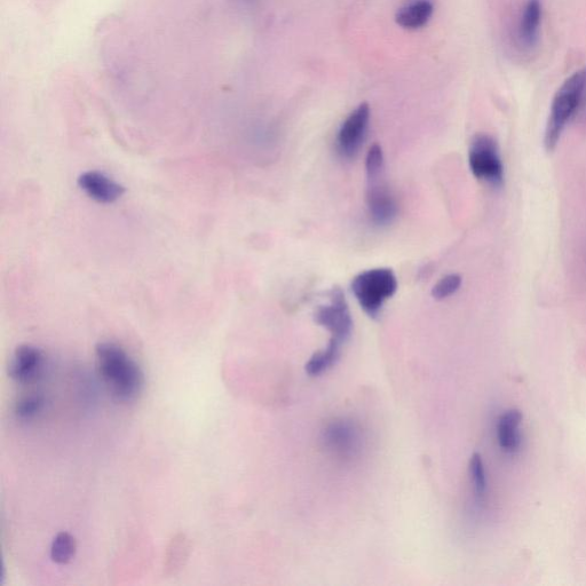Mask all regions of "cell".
Returning <instances> with one entry per match:
<instances>
[{"label":"cell","mask_w":586,"mask_h":586,"mask_svg":"<svg viewBox=\"0 0 586 586\" xmlns=\"http://www.w3.org/2000/svg\"><path fill=\"white\" fill-rule=\"evenodd\" d=\"M95 359L99 376L116 401L131 403L140 397L145 387L144 371L122 346L99 343L95 346Z\"/></svg>","instance_id":"6da1fadb"},{"label":"cell","mask_w":586,"mask_h":586,"mask_svg":"<svg viewBox=\"0 0 586 586\" xmlns=\"http://www.w3.org/2000/svg\"><path fill=\"white\" fill-rule=\"evenodd\" d=\"M583 83L584 70L582 68L567 78L554 95L544 134V146L548 152L556 149L562 132L565 131L567 124L574 120L580 106Z\"/></svg>","instance_id":"7a4b0ae2"},{"label":"cell","mask_w":586,"mask_h":586,"mask_svg":"<svg viewBox=\"0 0 586 586\" xmlns=\"http://www.w3.org/2000/svg\"><path fill=\"white\" fill-rule=\"evenodd\" d=\"M398 290L397 276L390 268H374L355 277L352 291L362 310L375 319L387 299Z\"/></svg>","instance_id":"3957f363"},{"label":"cell","mask_w":586,"mask_h":586,"mask_svg":"<svg viewBox=\"0 0 586 586\" xmlns=\"http://www.w3.org/2000/svg\"><path fill=\"white\" fill-rule=\"evenodd\" d=\"M469 163L474 177L493 187L504 182V165L497 141L489 134L474 136L469 150Z\"/></svg>","instance_id":"277c9868"},{"label":"cell","mask_w":586,"mask_h":586,"mask_svg":"<svg viewBox=\"0 0 586 586\" xmlns=\"http://www.w3.org/2000/svg\"><path fill=\"white\" fill-rule=\"evenodd\" d=\"M315 322L326 328L331 334V340L344 345L350 339L353 330V319L348 307L344 292L334 288L330 292V302L316 310Z\"/></svg>","instance_id":"5b68a950"},{"label":"cell","mask_w":586,"mask_h":586,"mask_svg":"<svg viewBox=\"0 0 586 586\" xmlns=\"http://www.w3.org/2000/svg\"><path fill=\"white\" fill-rule=\"evenodd\" d=\"M370 121V108L362 104L345 120L337 136V150L340 156L351 160L358 155L359 150L367 137Z\"/></svg>","instance_id":"8992f818"},{"label":"cell","mask_w":586,"mask_h":586,"mask_svg":"<svg viewBox=\"0 0 586 586\" xmlns=\"http://www.w3.org/2000/svg\"><path fill=\"white\" fill-rule=\"evenodd\" d=\"M45 355L41 348L33 345H20L14 351L7 367V374L15 382L27 385L35 383L41 377Z\"/></svg>","instance_id":"52a82bcc"},{"label":"cell","mask_w":586,"mask_h":586,"mask_svg":"<svg viewBox=\"0 0 586 586\" xmlns=\"http://www.w3.org/2000/svg\"><path fill=\"white\" fill-rule=\"evenodd\" d=\"M77 184L86 196L100 204H113L125 193V188L121 184L99 171L82 173Z\"/></svg>","instance_id":"ba28073f"},{"label":"cell","mask_w":586,"mask_h":586,"mask_svg":"<svg viewBox=\"0 0 586 586\" xmlns=\"http://www.w3.org/2000/svg\"><path fill=\"white\" fill-rule=\"evenodd\" d=\"M367 205L372 223L384 227L391 225L398 216L397 200L386 186L378 184V180L369 181Z\"/></svg>","instance_id":"9c48e42d"},{"label":"cell","mask_w":586,"mask_h":586,"mask_svg":"<svg viewBox=\"0 0 586 586\" xmlns=\"http://www.w3.org/2000/svg\"><path fill=\"white\" fill-rule=\"evenodd\" d=\"M521 423L522 414L517 409L505 411V413L498 418L497 422V441L498 446L508 455H516L519 453L522 438H521Z\"/></svg>","instance_id":"30bf717a"},{"label":"cell","mask_w":586,"mask_h":586,"mask_svg":"<svg viewBox=\"0 0 586 586\" xmlns=\"http://www.w3.org/2000/svg\"><path fill=\"white\" fill-rule=\"evenodd\" d=\"M542 17L541 0H528L524 12H522L518 29L519 41L525 49L530 50L537 45Z\"/></svg>","instance_id":"8fae6325"},{"label":"cell","mask_w":586,"mask_h":586,"mask_svg":"<svg viewBox=\"0 0 586 586\" xmlns=\"http://www.w3.org/2000/svg\"><path fill=\"white\" fill-rule=\"evenodd\" d=\"M326 442L340 455H352L360 445L359 434L354 426L344 422H337L328 427Z\"/></svg>","instance_id":"7c38bea8"},{"label":"cell","mask_w":586,"mask_h":586,"mask_svg":"<svg viewBox=\"0 0 586 586\" xmlns=\"http://www.w3.org/2000/svg\"><path fill=\"white\" fill-rule=\"evenodd\" d=\"M192 553V542L185 534H177L172 538L165 552L164 574L176 576L187 564Z\"/></svg>","instance_id":"4fadbf2b"},{"label":"cell","mask_w":586,"mask_h":586,"mask_svg":"<svg viewBox=\"0 0 586 586\" xmlns=\"http://www.w3.org/2000/svg\"><path fill=\"white\" fill-rule=\"evenodd\" d=\"M434 11L430 0H415L402 7L397 14L398 25L405 29H419L430 21Z\"/></svg>","instance_id":"5bb4252c"},{"label":"cell","mask_w":586,"mask_h":586,"mask_svg":"<svg viewBox=\"0 0 586 586\" xmlns=\"http://www.w3.org/2000/svg\"><path fill=\"white\" fill-rule=\"evenodd\" d=\"M342 344L330 340L323 350L316 352L310 361L306 363L307 375L312 377L320 376L335 366L342 354Z\"/></svg>","instance_id":"9a60e30c"},{"label":"cell","mask_w":586,"mask_h":586,"mask_svg":"<svg viewBox=\"0 0 586 586\" xmlns=\"http://www.w3.org/2000/svg\"><path fill=\"white\" fill-rule=\"evenodd\" d=\"M77 552L76 538L67 533L62 532L54 537L51 545V559L55 564L68 565L74 560Z\"/></svg>","instance_id":"2e32d148"},{"label":"cell","mask_w":586,"mask_h":586,"mask_svg":"<svg viewBox=\"0 0 586 586\" xmlns=\"http://www.w3.org/2000/svg\"><path fill=\"white\" fill-rule=\"evenodd\" d=\"M45 398L42 394L29 393L15 403L14 413L22 421H30L42 413L45 407Z\"/></svg>","instance_id":"e0dca14e"},{"label":"cell","mask_w":586,"mask_h":586,"mask_svg":"<svg viewBox=\"0 0 586 586\" xmlns=\"http://www.w3.org/2000/svg\"><path fill=\"white\" fill-rule=\"evenodd\" d=\"M469 469L475 497L481 502L487 496L488 482L485 464L479 454H474L471 457Z\"/></svg>","instance_id":"ac0fdd59"},{"label":"cell","mask_w":586,"mask_h":586,"mask_svg":"<svg viewBox=\"0 0 586 586\" xmlns=\"http://www.w3.org/2000/svg\"><path fill=\"white\" fill-rule=\"evenodd\" d=\"M462 285V277L457 274H450L434 285L432 290L433 298L443 300L453 296Z\"/></svg>","instance_id":"d6986e66"},{"label":"cell","mask_w":586,"mask_h":586,"mask_svg":"<svg viewBox=\"0 0 586 586\" xmlns=\"http://www.w3.org/2000/svg\"><path fill=\"white\" fill-rule=\"evenodd\" d=\"M384 168L383 149L379 145H374L369 149L366 169L369 181L378 180Z\"/></svg>","instance_id":"ffe728a7"},{"label":"cell","mask_w":586,"mask_h":586,"mask_svg":"<svg viewBox=\"0 0 586 586\" xmlns=\"http://www.w3.org/2000/svg\"><path fill=\"white\" fill-rule=\"evenodd\" d=\"M583 70L584 83L582 87L580 106H578L574 121L578 122V124H581L584 126V128H586V67H584Z\"/></svg>","instance_id":"44dd1931"}]
</instances>
